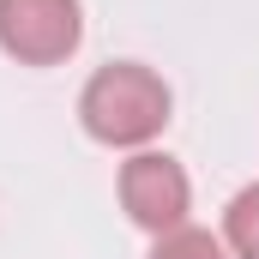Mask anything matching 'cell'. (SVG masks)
<instances>
[{"instance_id": "1", "label": "cell", "mask_w": 259, "mask_h": 259, "mask_svg": "<svg viewBox=\"0 0 259 259\" xmlns=\"http://www.w3.org/2000/svg\"><path fill=\"white\" fill-rule=\"evenodd\" d=\"M169 109H175L169 84L151 66H139V61H115V66H103V72H91V84L78 97L84 133L97 145H115V151L151 145L157 133L169 127Z\"/></svg>"}, {"instance_id": "2", "label": "cell", "mask_w": 259, "mask_h": 259, "mask_svg": "<svg viewBox=\"0 0 259 259\" xmlns=\"http://www.w3.org/2000/svg\"><path fill=\"white\" fill-rule=\"evenodd\" d=\"M84 36L78 0H0V49L18 66H61Z\"/></svg>"}, {"instance_id": "3", "label": "cell", "mask_w": 259, "mask_h": 259, "mask_svg": "<svg viewBox=\"0 0 259 259\" xmlns=\"http://www.w3.org/2000/svg\"><path fill=\"white\" fill-rule=\"evenodd\" d=\"M121 205L139 229L151 235H175L187 229V211H193V187H187V169L163 151H139L121 163Z\"/></svg>"}, {"instance_id": "4", "label": "cell", "mask_w": 259, "mask_h": 259, "mask_svg": "<svg viewBox=\"0 0 259 259\" xmlns=\"http://www.w3.org/2000/svg\"><path fill=\"white\" fill-rule=\"evenodd\" d=\"M223 247H229V259H259V181L229 199V211H223Z\"/></svg>"}, {"instance_id": "5", "label": "cell", "mask_w": 259, "mask_h": 259, "mask_svg": "<svg viewBox=\"0 0 259 259\" xmlns=\"http://www.w3.org/2000/svg\"><path fill=\"white\" fill-rule=\"evenodd\" d=\"M151 259H229V247L211 229H175V235H157Z\"/></svg>"}]
</instances>
